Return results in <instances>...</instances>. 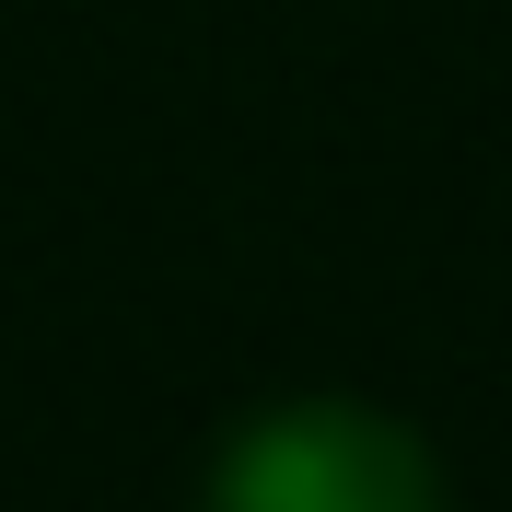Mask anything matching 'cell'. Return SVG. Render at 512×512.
I'll list each match as a JSON object with an SVG mask.
<instances>
[{
  "instance_id": "cell-1",
  "label": "cell",
  "mask_w": 512,
  "mask_h": 512,
  "mask_svg": "<svg viewBox=\"0 0 512 512\" xmlns=\"http://www.w3.org/2000/svg\"><path fill=\"white\" fill-rule=\"evenodd\" d=\"M198 512H454L443 454L396 408L361 396H280L210 454Z\"/></svg>"
}]
</instances>
